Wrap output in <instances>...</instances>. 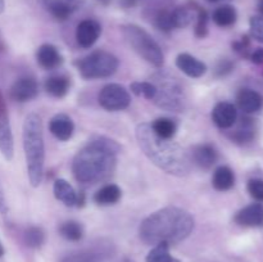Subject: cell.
I'll return each mask as SVG.
<instances>
[{
  "mask_svg": "<svg viewBox=\"0 0 263 262\" xmlns=\"http://www.w3.org/2000/svg\"><path fill=\"white\" fill-rule=\"evenodd\" d=\"M121 148L107 136H94L77 152L72 172L80 184L92 185L108 179L115 172Z\"/></svg>",
  "mask_w": 263,
  "mask_h": 262,
  "instance_id": "cell-1",
  "label": "cell"
},
{
  "mask_svg": "<svg viewBox=\"0 0 263 262\" xmlns=\"http://www.w3.org/2000/svg\"><path fill=\"white\" fill-rule=\"evenodd\" d=\"M194 229L192 213L180 207H164L144 218L139 236L149 246L159 243L177 244L185 240Z\"/></svg>",
  "mask_w": 263,
  "mask_h": 262,
  "instance_id": "cell-2",
  "label": "cell"
},
{
  "mask_svg": "<svg viewBox=\"0 0 263 262\" xmlns=\"http://www.w3.org/2000/svg\"><path fill=\"white\" fill-rule=\"evenodd\" d=\"M135 134L139 148L158 169L179 177L190 174L193 162L182 146L171 141V139L159 138L149 123H140Z\"/></svg>",
  "mask_w": 263,
  "mask_h": 262,
  "instance_id": "cell-3",
  "label": "cell"
},
{
  "mask_svg": "<svg viewBox=\"0 0 263 262\" xmlns=\"http://www.w3.org/2000/svg\"><path fill=\"white\" fill-rule=\"evenodd\" d=\"M23 151L31 186L37 188L43 181L45 145H44L43 122L40 116L30 113L26 116L22 128Z\"/></svg>",
  "mask_w": 263,
  "mask_h": 262,
  "instance_id": "cell-4",
  "label": "cell"
},
{
  "mask_svg": "<svg viewBox=\"0 0 263 262\" xmlns=\"http://www.w3.org/2000/svg\"><path fill=\"white\" fill-rule=\"evenodd\" d=\"M122 32L128 45L139 57L157 68L163 66L164 57L161 46L144 28L136 25H126L122 27Z\"/></svg>",
  "mask_w": 263,
  "mask_h": 262,
  "instance_id": "cell-5",
  "label": "cell"
},
{
  "mask_svg": "<svg viewBox=\"0 0 263 262\" xmlns=\"http://www.w3.org/2000/svg\"><path fill=\"white\" fill-rule=\"evenodd\" d=\"M118 64H120V62H118L117 57L105 50L92 51L91 54L76 62L77 69H79L82 79L85 80L110 77L116 73Z\"/></svg>",
  "mask_w": 263,
  "mask_h": 262,
  "instance_id": "cell-6",
  "label": "cell"
},
{
  "mask_svg": "<svg viewBox=\"0 0 263 262\" xmlns=\"http://www.w3.org/2000/svg\"><path fill=\"white\" fill-rule=\"evenodd\" d=\"M156 80L153 84L157 86V95L153 102L166 110L182 112L186 105V98L181 85L172 77L162 76Z\"/></svg>",
  "mask_w": 263,
  "mask_h": 262,
  "instance_id": "cell-7",
  "label": "cell"
},
{
  "mask_svg": "<svg viewBox=\"0 0 263 262\" xmlns=\"http://www.w3.org/2000/svg\"><path fill=\"white\" fill-rule=\"evenodd\" d=\"M99 104L109 112L123 110L130 105L131 97L128 90L120 84H108L100 90Z\"/></svg>",
  "mask_w": 263,
  "mask_h": 262,
  "instance_id": "cell-8",
  "label": "cell"
},
{
  "mask_svg": "<svg viewBox=\"0 0 263 262\" xmlns=\"http://www.w3.org/2000/svg\"><path fill=\"white\" fill-rule=\"evenodd\" d=\"M0 152L7 161H12L14 156V143H13V134L7 104H5L2 91H0Z\"/></svg>",
  "mask_w": 263,
  "mask_h": 262,
  "instance_id": "cell-9",
  "label": "cell"
},
{
  "mask_svg": "<svg viewBox=\"0 0 263 262\" xmlns=\"http://www.w3.org/2000/svg\"><path fill=\"white\" fill-rule=\"evenodd\" d=\"M39 94V84L33 77L23 76L18 79L10 87L9 95L13 100L18 103H25L32 100Z\"/></svg>",
  "mask_w": 263,
  "mask_h": 262,
  "instance_id": "cell-10",
  "label": "cell"
},
{
  "mask_svg": "<svg viewBox=\"0 0 263 262\" xmlns=\"http://www.w3.org/2000/svg\"><path fill=\"white\" fill-rule=\"evenodd\" d=\"M102 33V26L94 20H84L76 28V40L81 48L89 49L94 45Z\"/></svg>",
  "mask_w": 263,
  "mask_h": 262,
  "instance_id": "cell-11",
  "label": "cell"
},
{
  "mask_svg": "<svg viewBox=\"0 0 263 262\" xmlns=\"http://www.w3.org/2000/svg\"><path fill=\"white\" fill-rule=\"evenodd\" d=\"M192 162L197 164L199 169L202 170H210L217 163L218 161V152L212 144H198L193 148L192 157H190Z\"/></svg>",
  "mask_w": 263,
  "mask_h": 262,
  "instance_id": "cell-12",
  "label": "cell"
},
{
  "mask_svg": "<svg viewBox=\"0 0 263 262\" xmlns=\"http://www.w3.org/2000/svg\"><path fill=\"white\" fill-rule=\"evenodd\" d=\"M212 120L215 125L222 130L230 128L235 125L236 120H238V109L233 103L221 102L213 108Z\"/></svg>",
  "mask_w": 263,
  "mask_h": 262,
  "instance_id": "cell-13",
  "label": "cell"
},
{
  "mask_svg": "<svg viewBox=\"0 0 263 262\" xmlns=\"http://www.w3.org/2000/svg\"><path fill=\"white\" fill-rule=\"evenodd\" d=\"M235 222L246 228H257L263 225V204L253 203L239 211L234 217Z\"/></svg>",
  "mask_w": 263,
  "mask_h": 262,
  "instance_id": "cell-14",
  "label": "cell"
},
{
  "mask_svg": "<svg viewBox=\"0 0 263 262\" xmlns=\"http://www.w3.org/2000/svg\"><path fill=\"white\" fill-rule=\"evenodd\" d=\"M109 246H97L91 248L69 253L62 259V262H99L109 256Z\"/></svg>",
  "mask_w": 263,
  "mask_h": 262,
  "instance_id": "cell-15",
  "label": "cell"
},
{
  "mask_svg": "<svg viewBox=\"0 0 263 262\" xmlns=\"http://www.w3.org/2000/svg\"><path fill=\"white\" fill-rule=\"evenodd\" d=\"M176 66L192 79H199L207 72V64L187 53H181L176 58Z\"/></svg>",
  "mask_w": 263,
  "mask_h": 262,
  "instance_id": "cell-16",
  "label": "cell"
},
{
  "mask_svg": "<svg viewBox=\"0 0 263 262\" xmlns=\"http://www.w3.org/2000/svg\"><path fill=\"white\" fill-rule=\"evenodd\" d=\"M36 59H37V63L48 71L58 68L63 63L62 54L51 44H43L41 46H39L37 51H36Z\"/></svg>",
  "mask_w": 263,
  "mask_h": 262,
  "instance_id": "cell-17",
  "label": "cell"
},
{
  "mask_svg": "<svg viewBox=\"0 0 263 262\" xmlns=\"http://www.w3.org/2000/svg\"><path fill=\"white\" fill-rule=\"evenodd\" d=\"M49 130L58 140L67 141L72 138L74 131V123L71 117L64 113L55 115L49 122Z\"/></svg>",
  "mask_w": 263,
  "mask_h": 262,
  "instance_id": "cell-18",
  "label": "cell"
},
{
  "mask_svg": "<svg viewBox=\"0 0 263 262\" xmlns=\"http://www.w3.org/2000/svg\"><path fill=\"white\" fill-rule=\"evenodd\" d=\"M239 108L246 113H256L262 109L263 98L259 92L252 89H241L236 97Z\"/></svg>",
  "mask_w": 263,
  "mask_h": 262,
  "instance_id": "cell-19",
  "label": "cell"
},
{
  "mask_svg": "<svg viewBox=\"0 0 263 262\" xmlns=\"http://www.w3.org/2000/svg\"><path fill=\"white\" fill-rule=\"evenodd\" d=\"M51 15L58 21H66L79 5V0H43Z\"/></svg>",
  "mask_w": 263,
  "mask_h": 262,
  "instance_id": "cell-20",
  "label": "cell"
},
{
  "mask_svg": "<svg viewBox=\"0 0 263 262\" xmlns=\"http://www.w3.org/2000/svg\"><path fill=\"white\" fill-rule=\"evenodd\" d=\"M69 86H71V80L66 74H53L45 80L46 92L54 98H63L68 94Z\"/></svg>",
  "mask_w": 263,
  "mask_h": 262,
  "instance_id": "cell-21",
  "label": "cell"
},
{
  "mask_svg": "<svg viewBox=\"0 0 263 262\" xmlns=\"http://www.w3.org/2000/svg\"><path fill=\"white\" fill-rule=\"evenodd\" d=\"M54 197L58 200H61L64 205L67 207H73L77 205V193L74 192V189L72 188V185L69 184L67 180L64 179H58L54 181L53 186Z\"/></svg>",
  "mask_w": 263,
  "mask_h": 262,
  "instance_id": "cell-22",
  "label": "cell"
},
{
  "mask_svg": "<svg viewBox=\"0 0 263 262\" xmlns=\"http://www.w3.org/2000/svg\"><path fill=\"white\" fill-rule=\"evenodd\" d=\"M235 184V175L229 166H220L215 170L212 185L218 192H228Z\"/></svg>",
  "mask_w": 263,
  "mask_h": 262,
  "instance_id": "cell-23",
  "label": "cell"
},
{
  "mask_svg": "<svg viewBox=\"0 0 263 262\" xmlns=\"http://www.w3.org/2000/svg\"><path fill=\"white\" fill-rule=\"evenodd\" d=\"M122 197L120 186L116 184H108L100 188L94 194V202L98 205H113Z\"/></svg>",
  "mask_w": 263,
  "mask_h": 262,
  "instance_id": "cell-24",
  "label": "cell"
},
{
  "mask_svg": "<svg viewBox=\"0 0 263 262\" xmlns=\"http://www.w3.org/2000/svg\"><path fill=\"white\" fill-rule=\"evenodd\" d=\"M194 3L190 5H181V7L172 8L171 12V23L172 28H184L192 23L194 17Z\"/></svg>",
  "mask_w": 263,
  "mask_h": 262,
  "instance_id": "cell-25",
  "label": "cell"
},
{
  "mask_svg": "<svg viewBox=\"0 0 263 262\" xmlns=\"http://www.w3.org/2000/svg\"><path fill=\"white\" fill-rule=\"evenodd\" d=\"M213 22L218 26V27H230L236 22L238 18V13L233 5H221L217 9L213 12Z\"/></svg>",
  "mask_w": 263,
  "mask_h": 262,
  "instance_id": "cell-26",
  "label": "cell"
},
{
  "mask_svg": "<svg viewBox=\"0 0 263 262\" xmlns=\"http://www.w3.org/2000/svg\"><path fill=\"white\" fill-rule=\"evenodd\" d=\"M151 126L154 133H156V135L163 139H172L177 131V125L175 123V121L167 117L157 118V120L153 121Z\"/></svg>",
  "mask_w": 263,
  "mask_h": 262,
  "instance_id": "cell-27",
  "label": "cell"
},
{
  "mask_svg": "<svg viewBox=\"0 0 263 262\" xmlns=\"http://www.w3.org/2000/svg\"><path fill=\"white\" fill-rule=\"evenodd\" d=\"M145 262H180L170 253V246L167 243L156 244L146 254Z\"/></svg>",
  "mask_w": 263,
  "mask_h": 262,
  "instance_id": "cell-28",
  "label": "cell"
},
{
  "mask_svg": "<svg viewBox=\"0 0 263 262\" xmlns=\"http://www.w3.org/2000/svg\"><path fill=\"white\" fill-rule=\"evenodd\" d=\"M59 234H61L66 240L79 241L81 240L82 236H84V229H82V225L80 222L69 220L59 226Z\"/></svg>",
  "mask_w": 263,
  "mask_h": 262,
  "instance_id": "cell-29",
  "label": "cell"
},
{
  "mask_svg": "<svg viewBox=\"0 0 263 262\" xmlns=\"http://www.w3.org/2000/svg\"><path fill=\"white\" fill-rule=\"evenodd\" d=\"M253 136H254L253 122H252V120H249V118H243V120H241V123L239 125V127L233 133L231 138H233V140L236 141V143L243 144V143H248V141H251L252 139H253Z\"/></svg>",
  "mask_w": 263,
  "mask_h": 262,
  "instance_id": "cell-30",
  "label": "cell"
},
{
  "mask_svg": "<svg viewBox=\"0 0 263 262\" xmlns=\"http://www.w3.org/2000/svg\"><path fill=\"white\" fill-rule=\"evenodd\" d=\"M130 90L136 97H143L146 100H153L157 95V86L152 81H136L130 85Z\"/></svg>",
  "mask_w": 263,
  "mask_h": 262,
  "instance_id": "cell-31",
  "label": "cell"
},
{
  "mask_svg": "<svg viewBox=\"0 0 263 262\" xmlns=\"http://www.w3.org/2000/svg\"><path fill=\"white\" fill-rule=\"evenodd\" d=\"M194 7L195 12H197V23H195L194 33L198 39H204L208 35V13L195 3Z\"/></svg>",
  "mask_w": 263,
  "mask_h": 262,
  "instance_id": "cell-32",
  "label": "cell"
},
{
  "mask_svg": "<svg viewBox=\"0 0 263 262\" xmlns=\"http://www.w3.org/2000/svg\"><path fill=\"white\" fill-rule=\"evenodd\" d=\"M25 241L31 248H40L45 241V233L37 226H31L25 231Z\"/></svg>",
  "mask_w": 263,
  "mask_h": 262,
  "instance_id": "cell-33",
  "label": "cell"
},
{
  "mask_svg": "<svg viewBox=\"0 0 263 262\" xmlns=\"http://www.w3.org/2000/svg\"><path fill=\"white\" fill-rule=\"evenodd\" d=\"M251 35L259 43H263V17L254 15L251 18Z\"/></svg>",
  "mask_w": 263,
  "mask_h": 262,
  "instance_id": "cell-34",
  "label": "cell"
},
{
  "mask_svg": "<svg viewBox=\"0 0 263 262\" xmlns=\"http://www.w3.org/2000/svg\"><path fill=\"white\" fill-rule=\"evenodd\" d=\"M248 192L258 202H263V180L252 179L248 181Z\"/></svg>",
  "mask_w": 263,
  "mask_h": 262,
  "instance_id": "cell-35",
  "label": "cell"
},
{
  "mask_svg": "<svg viewBox=\"0 0 263 262\" xmlns=\"http://www.w3.org/2000/svg\"><path fill=\"white\" fill-rule=\"evenodd\" d=\"M234 69V63L228 58L221 59L220 62H217L215 67V76L216 77H223L226 74L230 73Z\"/></svg>",
  "mask_w": 263,
  "mask_h": 262,
  "instance_id": "cell-36",
  "label": "cell"
},
{
  "mask_svg": "<svg viewBox=\"0 0 263 262\" xmlns=\"http://www.w3.org/2000/svg\"><path fill=\"white\" fill-rule=\"evenodd\" d=\"M249 46H251V40H249L248 36H243L240 40L234 41L233 43V49L243 57H248Z\"/></svg>",
  "mask_w": 263,
  "mask_h": 262,
  "instance_id": "cell-37",
  "label": "cell"
},
{
  "mask_svg": "<svg viewBox=\"0 0 263 262\" xmlns=\"http://www.w3.org/2000/svg\"><path fill=\"white\" fill-rule=\"evenodd\" d=\"M249 58H251V61L253 62V63L262 64L263 63V48H259V49H257V50H254L253 53L249 55Z\"/></svg>",
  "mask_w": 263,
  "mask_h": 262,
  "instance_id": "cell-38",
  "label": "cell"
},
{
  "mask_svg": "<svg viewBox=\"0 0 263 262\" xmlns=\"http://www.w3.org/2000/svg\"><path fill=\"white\" fill-rule=\"evenodd\" d=\"M7 212H8L7 200H5L4 193H3L2 186H0V213H2V215H7Z\"/></svg>",
  "mask_w": 263,
  "mask_h": 262,
  "instance_id": "cell-39",
  "label": "cell"
},
{
  "mask_svg": "<svg viewBox=\"0 0 263 262\" xmlns=\"http://www.w3.org/2000/svg\"><path fill=\"white\" fill-rule=\"evenodd\" d=\"M140 0H121V5L125 8H131V7H135Z\"/></svg>",
  "mask_w": 263,
  "mask_h": 262,
  "instance_id": "cell-40",
  "label": "cell"
},
{
  "mask_svg": "<svg viewBox=\"0 0 263 262\" xmlns=\"http://www.w3.org/2000/svg\"><path fill=\"white\" fill-rule=\"evenodd\" d=\"M4 8H5V2L4 0H0V14L4 12Z\"/></svg>",
  "mask_w": 263,
  "mask_h": 262,
  "instance_id": "cell-41",
  "label": "cell"
},
{
  "mask_svg": "<svg viewBox=\"0 0 263 262\" xmlns=\"http://www.w3.org/2000/svg\"><path fill=\"white\" fill-rule=\"evenodd\" d=\"M98 2L102 3V4H104V5H107V4H109V3L112 2V0H98Z\"/></svg>",
  "mask_w": 263,
  "mask_h": 262,
  "instance_id": "cell-42",
  "label": "cell"
},
{
  "mask_svg": "<svg viewBox=\"0 0 263 262\" xmlns=\"http://www.w3.org/2000/svg\"><path fill=\"white\" fill-rule=\"evenodd\" d=\"M259 12H261L262 14H263V0H261V2H259Z\"/></svg>",
  "mask_w": 263,
  "mask_h": 262,
  "instance_id": "cell-43",
  "label": "cell"
},
{
  "mask_svg": "<svg viewBox=\"0 0 263 262\" xmlns=\"http://www.w3.org/2000/svg\"><path fill=\"white\" fill-rule=\"evenodd\" d=\"M3 254H4V248H3V246L0 244V257H2Z\"/></svg>",
  "mask_w": 263,
  "mask_h": 262,
  "instance_id": "cell-44",
  "label": "cell"
},
{
  "mask_svg": "<svg viewBox=\"0 0 263 262\" xmlns=\"http://www.w3.org/2000/svg\"><path fill=\"white\" fill-rule=\"evenodd\" d=\"M210 3H218V2H222V0H208Z\"/></svg>",
  "mask_w": 263,
  "mask_h": 262,
  "instance_id": "cell-45",
  "label": "cell"
},
{
  "mask_svg": "<svg viewBox=\"0 0 263 262\" xmlns=\"http://www.w3.org/2000/svg\"><path fill=\"white\" fill-rule=\"evenodd\" d=\"M0 48H2V41H0Z\"/></svg>",
  "mask_w": 263,
  "mask_h": 262,
  "instance_id": "cell-46",
  "label": "cell"
}]
</instances>
